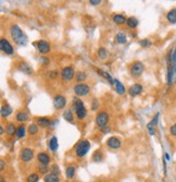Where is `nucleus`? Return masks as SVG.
I'll list each match as a JSON object with an SVG mask.
<instances>
[{
	"label": "nucleus",
	"mask_w": 176,
	"mask_h": 182,
	"mask_svg": "<svg viewBox=\"0 0 176 182\" xmlns=\"http://www.w3.org/2000/svg\"><path fill=\"white\" fill-rule=\"evenodd\" d=\"M10 35L11 38L13 39L14 44H16L18 46H26L27 45V36L24 34V32L21 30V27L16 24H12L10 26Z\"/></svg>",
	"instance_id": "nucleus-1"
},
{
	"label": "nucleus",
	"mask_w": 176,
	"mask_h": 182,
	"mask_svg": "<svg viewBox=\"0 0 176 182\" xmlns=\"http://www.w3.org/2000/svg\"><path fill=\"white\" fill-rule=\"evenodd\" d=\"M72 111H75L76 113V118L78 120H84L87 116V109L85 107L84 102L79 99L78 97H74L73 102H72Z\"/></svg>",
	"instance_id": "nucleus-2"
},
{
	"label": "nucleus",
	"mask_w": 176,
	"mask_h": 182,
	"mask_svg": "<svg viewBox=\"0 0 176 182\" xmlns=\"http://www.w3.org/2000/svg\"><path fill=\"white\" fill-rule=\"evenodd\" d=\"M90 149V143L87 140H80L75 146V154L77 157H84Z\"/></svg>",
	"instance_id": "nucleus-3"
},
{
	"label": "nucleus",
	"mask_w": 176,
	"mask_h": 182,
	"mask_svg": "<svg viewBox=\"0 0 176 182\" xmlns=\"http://www.w3.org/2000/svg\"><path fill=\"white\" fill-rule=\"evenodd\" d=\"M73 92L77 97H85L90 93V86L86 83L76 84L73 89Z\"/></svg>",
	"instance_id": "nucleus-4"
},
{
	"label": "nucleus",
	"mask_w": 176,
	"mask_h": 182,
	"mask_svg": "<svg viewBox=\"0 0 176 182\" xmlns=\"http://www.w3.org/2000/svg\"><path fill=\"white\" fill-rule=\"evenodd\" d=\"M109 118L110 116L107 111H99L96 116V125L100 129H103V128L107 127L108 122H109Z\"/></svg>",
	"instance_id": "nucleus-5"
},
{
	"label": "nucleus",
	"mask_w": 176,
	"mask_h": 182,
	"mask_svg": "<svg viewBox=\"0 0 176 182\" xmlns=\"http://www.w3.org/2000/svg\"><path fill=\"white\" fill-rule=\"evenodd\" d=\"M144 70H145V67H144L143 62L136 61V62H134L131 66L129 73H131V75L133 76V78H139V76L144 73Z\"/></svg>",
	"instance_id": "nucleus-6"
},
{
	"label": "nucleus",
	"mask_w": 176,
	"mask_h": 182,
	"mask_svg": "<svg viewBox=\"0 0 176 182\" xmlns=\"http://www.w3.org/2000/svg\"><path fill=\"white\" fill-rule=\"evenodd\" d=\"M35 46L37 48V50L39 51L40 53L42 55H47V53L50 52L51 50V46L50 44L47 42V40H44V39H39L35 43Z\"/></svg>",
	"instance_id": "nucleus-7"
},
{
	"label": "nucleus",
	"mask_w": 176,
	"mask_h": 182,
	"mask_svg": "<svg viewBox=\"0 0 176 182\" xmlns=\"http://www.w3.org/2000/svg\"><path fill=\"white\" fill-rule=\"evenodd\" d=\"M60 74H61V78H62V80L65 81V82L73 80V78L76 75L75 70H74V68L71 67V66H67V67L63 68L62 71L60 72Z\"/></svg>",
	"instance_id": "nucleus-8"
},
{
	"label": "nucleus",
	"mask_w": 176,
	"mask_h": 182,
	"mask_svg": "<svg viewBox=\"0 0 176 182\" xmlns=\"http://www.w3.org/2000/svg\"><path fill=\"white\" fill-rule=\"evenodd\" d=\"M0 49H1L2 52H5L6 55H8V56H11L14 53L13 47H12V45L10 44V42L7 39V38L2 37L1 39H0Z\"/></svg>",
	"instance_id": "nucleus-9"
},
{
	"label": "nucleus",
	"mask_w": 176,
	"mask_h": 182,
	"mask_svg": "<svg viewBox=\"0 0 176 182\" xmlns=\"http://www.w3.org/2000/svg\"><path fill=\"white\" fill-rule=\"evenodd\" d=\"M20 158L23 162H29L34 158V151L29 147H24L22 148L20 153Z\"/></svg>",
	"instance_id": "nucleus-10"
},
{
	"label": "nucleus",
	"mask_w": 176,
	"mask_h": 182,
	"mask_svg": "<svg viewBox=\"0 0 176 182\" xmlns=\"http://www.w3.org/2000/svg\"><path fill=\"white\" fill-rule=\"evenodd\" d=\"M54 106L57 110H61V109L65 108L67 106V98L63 95H56L54 98Z\"/></svg>",
	"instance_id": "nucleus-11"
},
{
	"label": "nucleus",
	"mask_w": 176,
	"mask_h": 182,
	"mask_svg": "<svg viewBox=\"0 0 176 182\" xmlns=\"http://www.w3.org/2000/svg\"><path fill=\"white\" fill-rule=\"evenodd\" d=\"M107 145L111 149H118L122 146V141L116 136H111L107 140Z\"/></svg>",
	"instance_id": "nucleus-12"
},
{
	"label": "nucleus",
	"mask_w": 176,
	"mask_h": 182,
	"mask_svg": "<svg viewBox=\"0 0 176 182\" xmlns=\"http://www.w3.org/2000/svg\"><path fill=\"white\" fill-rule=\"evenodd\" d=\"M143 91H144L143 86L140 84H138V83H135V84H133L128 89V94L131 97H136V96L140 95L143 93Z\"/></svg>",
	"instance_id": "nucleus-13"
},
{
	"label": "nucleus",
	"mask_w": 176,
	"mask_h": 182,
	"mask_svg": "<svg viewBox=\"0 0 176 182\" xmlns=\"http://www.w3.org/2000/svg\"><path fill=\"white\" fill-rule=\"evenodd\" d=\"M36 123H37L38 127H40L41 129H46V128H50L51 120L47 117H40V118H37Z\"/></svg>",
	"instance_id": "nucleus-14"
},
{
	"label": "nucleus",
	"mask_w": 176,
	"mask_h": 182,
	"mask_svg": "<svg viewBox=\"0 0 176 182\" xmlns=\"http://www.w3.org/2000/svg\"><path fill=\"white\" fill-rule=\"evenodd\" d=\"M37 160L38 162H39L40 165H45V166H48L50 162V160H51V158H50V156L48 155L47 153H44V152H41V153H38L37 154Z\"/></svg>",
	"instance_id": "nucleus-15"
},
{
	"label": "nucleus",
	"mask_w": 176,
	"mask_h": 182,
	"mask_svg": "<svg viewBox=\"0 0 176 182\" xmlns=\"http://www.w3.org/2000/svg\"><path fill=\"white\" fill-rule=\"evenodd\" d=\"M19 70H20L21 72H23V73L27 74V75L33 74V68H32L27 62H24V61H21V62L19 63Z\"/></svg>",
	"instance_id": "nucleus-16"
},
{
	"label": "nucleus",
	"mask_w": 176,
	"mask_h": 182,
	"mask_svg": "<svg viewBox=\"0 0 176 182\" xmlns=\"http://www.w3.org/2000/svg\"><path fill=\"white\" fill-rule=\"evenodd\" d=\"M28 113L26 112V111H24V110H20V111H18L16 112V115H15V119H16V121L18 122H21V123H24V122H26L27 120H28Z\"/></svg>",
	"instance_id": "nucleus-17"
},
{
	"label": "nucleus",
	"mask_w": 176,
	"mask_h": 182,
	"mask_svg": "<svg viewBox=\"0 0 176 182\" xmlns=\"http://www.w3.org/2000/svg\"><path fill=\"white\" fill-rule=\"evenodd\" d=\"M75 173H76V167L74 165H70V166L67 167V169H65V175H67V179L69 180L74 179Z\"/></svg>",
	"instance_id": "nucleus-18"
},
{
	"label": "nucleus",
	"mask_w": 176,
	"mask_h": 182,
	"mask_svg": "<svg viewBox=\"0 0 176 182\" xmlns=\"http://www.w3.org/2000/svg\"><path fill=\"white\" fill-rule=\"evenodd\" d=\"M48 147H49V149L51 152H54V153H56V151L59 148V143H58V138L57 136H52L51 139H50L49 143H48Z\"/></svg>",
	"instance_id": "nucleus-19"
},
{
	"label": "nucleus",
	"mask_w": 176,
	"mask_h": 182,
	"mask_svg": "<svg viewBox=\"0 0 176 182\" xmlns=\"http://www.w3.org/2000/svg\"><path fill=\"white\" fill-rule=\"evenodd\" d=\"M12 111H13L12 107L10 106V105H8V104L3 105V106L1 107V109H0V112H1V117H2V118L9 117V116L12 113Z\"/></svg>",
	"instance_id": "nucleus-20"
},
{
	"label": "nucleus",
	"mask_w": 176,
	"mask_h": 182,
	"mask_svg": "<svg viewBox=\"0 0 176 182\" xmlns=\"http://www.w3.org/2000/svg\"><path fill=\"white\" fill-rule=\"evenodd\" d=\"M44 182H60V177L59 175L49 172L44 175Z\"/></svg>",
	"instance_id": "nucleus-21"
},
{
	"label": "nucleus",
	"mask_w": 176,
	"mask_h": 182,
	"mask_svg": "<svg viewBox=\"0 0 176 182\" xmlns=\"http://www.w3.org/2000/svg\"><path fill=\"white\" fill-rule=\"evenodd\" d=\"M126 20L127 19L125 18L123 14H114L113 18H112V21H113L114 23H115L116 25H123L126 23Z\"/></svg>",
	"instance_id": "nucleus-22"
},
{
	"label": "nucleus",
	"mask_w": 176,
	"mask_h": 182,
	"mask_svg": "<svg viewBox=\"0 0 176 182\" xmlns=\"http://www.w3.org/2000/svg\"><path fill=\"white\" fill-rule=\"evenodd\" d=\"M159 116H160V113H157L153 117V119H152L150 122H148V125H147L148 131H153V130H156V127H157V125H158V121H159Z\"/></svg>",
	"instance_id": "nucleus-23"
},
{
	"label": "nucleus",
	"mask_w": 176,
	"mask_h": 182,
	"mask_svg": "<svg viewBox=\"0 0 176 182\" xmlns=\"http://www.w3.org/2000/svg\"><path fill=\"white\" fill-rule=\"evenodd\" d=\"M166 20L169 21L171 24H175L176 23V8L171 9L166 14Z\"/></svg>",
	"instance_id": "nucleus-24"
},
{
	"label": "nucleus",
	"mask_w": 176,
	"mask_h": 182,
	"mask_svg": "<svg viewBox=\"0 0 176 182\" xmlns=\"http://www.w3.org/2000/svg\"><path fill=\"white\" fill-rule=\"evenodd\" d=\"M115 40H116V43H118V45H124V44H126V42H127V36H126V34L123 33V32H118V33L115 35Z\"/></svg>",
	"instance_id": "nucleus-25"
},
{
	"label": "nucleus",
	"mask_w": 176,
	"mask_h": 182,
	"mask_svg": "<svg viewBox=\"0 0 176 182\" xmlns=\"http://www.w3.org/2000/svg\"><path fill=\"white\" fill-rule=\"evenodd\" d=\"M62 117L64 118V120H67V122H73L74 121V115L71 109H65L62 113Z\"/></svg>",
	"instance_id": "nucleus-26"
},
{
	"label": "nucleus",
	"mask_w": 176,
	"mask_h": 182,
	"mask_svg": "<svg viewBox=\"0 0 176 182\" xmlns=\"http://www.w3.org/2000/svg\"><path fill=\"white\" fill-rule=\"evenodd\" d=\"M16 130H18V128L14 125V123H9L6 127V133L9 136H14L16 135Z\"/></svg>",
	"instance_id": "nucleus-27"
},
{
	"label": "nucleus",
	"mask_w": 176,
	"mask_h": 182,
	"mask_svg": "<svg viewBox=\"0 0 176 182\" xmlns=\"http://www.w3.org/2000/svg\"><path fill=\"white\" fill-rule=\"evenodd\" d=\"M126 24L129 29H136L138 26V20L135 16H129L126 20Z\"/></svg>",
	"instance_id": "nucleus-28"
},
{
	"label": "nucleus",
	"mask_w": 176,
	"mask_h": 182,
	"mask_svg": "<svg viewBox=\"0 0 176 182\" xmlns=\"http://www.w3.org/2000/svg\"><path fill=\"white\" fill-rule=\"evenodd\" d=\"M114 84H115V91L118 95H123V94H125L126 89H125L124 85L122 84V82H120L118 80H114Z\"/></svg>",
	"instance_id": "nucleus-29"
},
{
	"label": "nucleus",
	"mask_w": 176,
	"mask_h": 182,
	"mask_svg": "<svg viewBox=\"0 0 176 182\" xmlns=\"http://www.w3.org/2000/svg\"><path fill=\"white\" fill-rule=\"evenodd\" d=\"M88 75H87L86 72H83V71H78L76 72V75H75V80L76 82H78V84H80L82 82H85L87 80Z\"/></svg>",
	"instance_id": "nucleus-30"
},
{
	"label": "nucleus",
	"mask_w": 176,
	"mask_h": 182,
	"mask_svg": "<svg viewBox=\"0 0 176 182\" xmlns=\"http://www.w3.org/2000/svg\"><path fill=\"white\" fill-rule=\"evenodd\" d=\"M166 84H167V86H171V85L173 84V69H172V65H169V67H167Z\"/></svg>",
	"instance_id": "nucleus-31"
},
{
	"label": "nucleus",
	"mask_w": 176,
	"mask_h": 182,
	"mask_svg": "<svg viewBox=\"0 0 176 182\" xmlns=\"http://www.w3.org/2000/svg\"><path fill=\"white\" fill-rule=\"evenodd\" d=\"M97 56H98V58L100 60H105L108 58V56H109V53H108L107 49L103 48V47H100L98 49V51H97Z\"/></svg>",
	"instance_id": "nucleus-32"
},
{
	"label": "nucleus",
	"mask_w": 176,
	"mask_h": 182,
	"mask_svg": "<svg viewBox=\"0 0 176 182\" xmlns=\"http://www.w3.org/2000/svg\"><path fill=\"white\" fill-rule=\"evenodd\" d=\"M26 135V127L24 125H20L16 130V138L18 139H23Z\"/></svg>",
	"instance_id": "nucleus-33"
},
{
	"label": "nucleus",
	"mask_w": 176,
	"mask_h": 182,
	"mask_svg": "<svg viewBox=\"0 0 176 182\" xmlns=\"http://www.w3.org/2000/svg\"><path fill=\"white\" fill-rule=\"evenodd\" d=\"M102 159H103L102 152H101L100 149H97L94 153V155H92V160H94L95 162H102Z\"/></svg>",
	"instance_id": "nucleus-34"
},
{
	"label": "nucleus",
	"mask_w": 176,
	"mask_h": 182,
	"mask_svg": "<svg viewBox=\"0 0 176 182\" xmlns=\"http://www.w3.org/2000/svg\"><path fill=\"white\" fill-rule=\"evenodd\" d=\"M97 72H98L100 75H102L103 78H105L108 81L110 82V84H114V80L112 79V76L110 75V73H108V72H105V71H103V70H101V69H98L97 70Z\"/></svg>",
	"instance_id": "nucleus-35"
},
{
	"label": "nucleus",
	"mask_w": 176,
	"mask_h": 182,
	"mask_svg": "<svg viewBox=\"0 0 176 182\" xmlns=\"http://www.w3.org/2000/svg\"><path fill=\"white\" fill-rule=\"evenodd\" d=\"M27 131H28V134H31V135H36V134L38 133V125H37V123H31V125H28V129H27Z\"/></svg>",
	"instance_id": "nucleus-36"
},
{
	"label": "nucleus",
	"mask_w": 176,
	"mask_h": 182,
	"mask_svg": "<svg viewBox=\"0 0 176 182\" xmlns=\"http://www.w3.org/2000/svg\"><path fill=\"white\" fill-rule=\"evenodd\" d=\"M37 170L38 172H40L41 175H47V173H49L48 171H50V169L48 168V166H45V165H38L37 167Z\"/></svg>",
	"instance_id": "nucleus-37"
},
{
	"label": "nucleus",
	"mask_w": 176,
	"mask_h": 182,
	"mask_svg": "<svg viewBox=\"0 0 176 182\" xmlns=\"http://www.w3.org/2000/svg\"><path fill=\"white\" fill-rule=\"evenodd\" d=\"M27 182H38L39 181V175L38 173H31V175H27Z\"/></svg>",
	"instance_id": "nucleus-38"
},
{
	"label": "nucleus",
	"mask_w": 176,
	"mask_h": 182,
	"mask_svg": "<svg viewBox=\"0 0 176 182\" xmlns=\"http://www.w3.org/2000/svg\"><path fill=\"white\" fill-rule=\"evenodd\" d=\"M49 169H50V172H51V173H54V175H60V173H61L60 167H59L57 164L51 165Z\"/></svg>",
	"instance_id": "nucleus-39"
},
{
	"label": "nucleus",
	"mask_w": 176,
	"mask_h": 182,
	"mask_svg": "<svg viewBox=\"0 0 176 182\" xmlns=\"http://www.w3.org/2000/svg\"><path fill=\"white\" fill-rule=\"evenodd\" d=\"M139 45H140L141 47H144V48H149V47H151V45H152V43H151V40H149V39H143V40H139Z\"/></svg>",
	"instance_id": "nucleus-40"
},
{
	"label": "nucleus",
	"mask_w": 176,
	"mask_h": 182,
	"mask_svg": "<svg viewBox=\"0 0 176 182\" xmlns=\"http://www.w3.org/2000/svg\"><path fill=\"white\" fill-rule=\"evenodd\" d=\"M170 134H171L172 136H174V138H176V123L175 125H171L170 127Z\"/></svg>",
	"instance_id": "nucleus-41"
},
{
	"label": "nucleus",
	"mask_w": 176,
	"mask_h": 182,
	"mask_svg": "<svg viewBox=\"0 0 176 182\" xmlns=\"http://www.w3.org/2000/svg\"><path fill=\"white\" fill-rule=\"evenodd\" d=\"M99 108V102L98 99H94L92 102V110H97Z\"/></svg>",
	"instance_id": "nucleus-42"
},
{
	"label": "nucleus",
	"mask_w": 176,
	"mask_h": 182,
	"mask_svg": "<svg viewBox=\"0 0 176 182\" xmlns=\"http://www.w3.org/2000/svg\"><path fill=\"white\" fill-rule=\"evenodd\" d=\"M172 65H176V47L172 51Z\"/></svg>",
	"instance_id": "nucleus-43"
},
{
	"label": "nucleus",
	"mask_w": 176,
	"mask_h": 182,
	"mask_svg": "<svg viewBox=\"0 0 176 182\" xmlns=\"http://www.w3.org/2000/svg\"><path fill=\"white\" fill-rule=\"evenodd\" d=\"M39 61L41 62V65H44V66H47V65H49V59L48 58H45V57H41L39 59Z\"/></svg>",
	"instance_id": "nucleus-44"
},
{
	"label": "nucleus",
	"mask_w": 176,
	"mask_h": 182,
	"mask_svg": "<svg viewBox=\"0 0 176 182\" xmlns=\"http://www.w3.org/2000/svg\"><path fill=\"white\" fill-rule=\"evenodd\" d=\"M49 73V78L54 79V78H58L59 76V72L58 71H51V72H48Z\"/></svg>",
	"instance_id": "nucleus-45"
},
{
	"label": "nucleus",
	"mask_w": 176,
	"mask_h": 182,
	"mask_svg": "<svg viewBox=\"0 0 176 182\" xmlns=\"http://www.w3.org/2000/svg\"><path fill=\"white\" fill-rule=\"evenodd\" d=\"M59 123V120L58 119H54V120H52L51 121V125H50V129L51 130H54V128L57 127V125Z\"/></svg>",
	"instance_id": "nucleus-46"
},
{
	"label": "nucleus",
	"mask_w": 176,
	"mask_h": 182,
	"mask_svg": "<svg viewBox=\"0 0 176 182\" xmlns=\"http://www.w3.org/2000/svg\"><path fill=\"white\" fill-rule=\"evenodd\" d=\"M89 3L92 6H98V5H100L101 3V0H90Z\"/></svg>",
	"instance_id": "nucleus-47"
},
{
	"label": "nucleus",
	"mask_w": 176,
	"mask_h": 182,
	"mask_svg": "<svg viewBox=\"0 0 176 182\" xmlns=\"http://www.w3.org/2000/svg\"><path fill=\"white\" fill-rule=\"evenodd\" d=\"M163 158H164V159L166 160V162H170V160H171V156H170L169 154L166 153V152H165L164 155H163Z\"/></svg>",
	"instance_id": "nucleus-48"
},
{
	"label": "nucleus",
	"mask_w": 176,
	"mask_h": 182,
	"mask_svg": "<svg viewBox=\"0 0 176 182\" xmlns=\"http://www.w3.org/2000/svg\"><path fill=\"white\" fill-rule=\"evenodd\" d=\"M0 170H1V171L5 170V162H3L2 159L0 160Z\"/></svg>",
	"instance_id": "nucleus-49"
},
{
	"label": "nucleus",
	"mask_w": 176,
	"mask_h": 182,
	"mask_svg": "<svg viewBox=\"0 0 176 182\" xmlns=\"http://www.w3.org/2000/svg\"><path fill=\"white\" fill-rule=\"evenodd\" d=\"M101 131H102V132H105V133H107V132H110V131H111V130H110L109 128H107V127H105V128H103V129H101Z\"/></svg>",
	"instance_id": "nucleus-50"
},
{
	"label": "nucleus",
	"mask_w": 176,
	"mask_h": 182,
	"mask_svg": "<svg viewBox=\"0 0 176 182\" xmlns=\"http://www.w3.org/2000/svg\"><path fill=\"white\" fill-rule=\"evenodd\" d=\"M5 134V131H3V127L2 125H0V135H3Z\"/></svg>",
	"instance_id": "nucleus-51"
},
{
	"label": "nucleus",
	"mask_w": 176,
	"mask_h": 182,
	"mask_svg": "<svg viewBox=\"0 0 176 182\" xmlns=\"http://www.w3.org/2000/svg\"><path fill=\"white\" fill-rule=\"evenodd\" d=\"M1 182H7V181H5V180L2 179V180H1Z\"/></svg>",
	"instance_id": "nucleus-52"
}]
</instances>
